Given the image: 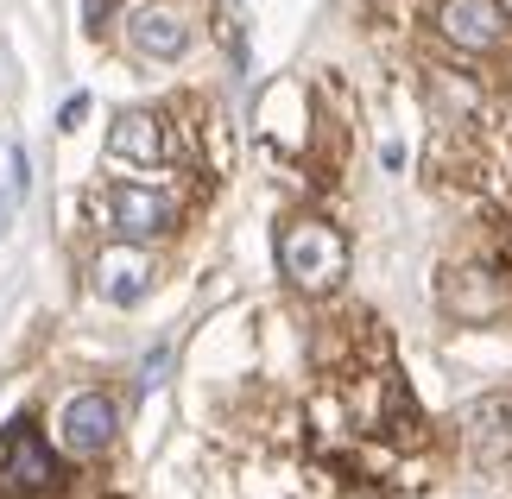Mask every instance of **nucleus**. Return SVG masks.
I'll use <instances>...</instances> for the list:
<instances>
[{"mask_svg":"<svg viewBox=\"0 0 512 499\" xmlns=\"http://www.w3.org/2000/svg\"><path fill=\"white\" fill-rule=\"evenodd\" d=\"M279 266L298 291H329L348 272V241L329 222H291L279 234Z\"/></svg>","mask_w":512,"mask_h":499,"instance_id":"f257e3e1","label":"nucleus"},{"mask_svg":"<svg viewBox=\"0 0 512 499\" xmlns=\"http://www.w3.org/2000/svg\"><path fill=\"white\" fill-rule=\"evenodd\" d=\"M171 196L165 190H146V184H114L108 190V228L121 234V241H159V234L171 228Z\"/></svg>","mask_w":512,"mask_h":499,"instance_id":"f03ea898","label":"nucleus"},{"mask_svg":"<svg viewBox=\"0 0 512 499\" xmlns=\"http://www.w3.org/2000/svg\"><path fill=\"white\" fill-rule=\"evenodd\" d=\"M0 481H7L13 493H45L57 481V462H51L45 436H38L32 424H13L7 436H0Z\"/></svg>","mask_w":512,"mask_h":499,"instance_id":"7ed1b4c3","label":"nucleus"},{"mask_svg":"<svg viewBox=\"0 0 512 499\" xmlns=\"http://www.w3.org/2000/svg\"><path fill=\"white\" fill-rule=\"evenodd\" d=\"M114 424H121V411H114V398L102 392H76L64 417H57V436H64L70 455H102L114 443Z\"/></svg>","mask_w":512,"mask_h":499,"instance_id":"20e7f679","label":"nucleus"},{"mask_svg":"<svg viewBox=\"0 0 512 499\" xmlns=\"http://www.w3.org/2000/svg\"><path fill=\"white\" fill-rule=\"evenodd\" d=\"M127 45L140 57H159V64H171V57L190 51V19L177 7H133L127 13Z\"/></svg>","mask_w":512,"mask_h":499,"instance_id":"39448f33","label":"nucleus"},{"mask_svg":"<svg viewBox=\"0 0 512 499\" xmlns=\"http://www.w3.org/2000/svg\"><path fill=\"white\" fill-rule=\"evenodd\" d=\"M437 26H443L449 45H462V51H494L506 19H500V0H443Z\"/></svg>","mask_w":512,"mask_h":499,"instance_id":"423d86ee","label":"nucleus"},{"mask_svg":"<svg viewBox=\"0 0 512 499\" xmlns=\"http://www.w3.org/2000/svg\"><path fill=\"white\" fill-rule=\"evenodd\" d=\"M108 152L114 158H127V165H159L165 158V127H159V114H146V108H133V114H121V121L108 127Z\"/></svg>","mask_w":512,"mask_h":499,"instance_id":"0eeeda50","label":"nucleus"},{"mask_svg":"<svg viewBox=\"0 0 512 499\" xmlns=\"http://www.w3.org/2000/svg\"><path fill=\"white\" fill-rule=\"evenodd\" d=\"M95 291H102L108 304H140V297L152 291V266L133 253V241L121 253H102V266H95Z\"/></svg>","mask_w":512,"mask_h":499,"instance_id":"6e6552de","label":"nucleus"},{"mask_svg":"<svg viewBox=\"0 0 512 499\" xmlns=\"http://www.w3.org/2000/svg\"><path fill=\"white\" fill-rule=\"evenodd\" d=\"M165 367H171V354H165V348H159V354H146V373H140V379H146V386H159Z\"/></svg>","mask_w":512,"mask_h":499,"instance_id":"1a4fd4ad","label":"nucleus"},{"mask_svg":"<svg viewBox=\"0 0 512 499\" xmlns=\"http://www.w3.org/2000/svg\"><path fill=\"white\" fill-rule=\"evenodd\" d=\"M83 108H89L83 95H70V102H64V114H57V127H76V121H83Z\"/></svg>","mask_w":512,"mask_h":499,"instance_id":"9d476101","label":"nucleus"},{"mask_svg":"<svg viewBox=\"0 0 512 499\" xmlns=\"http://www.w3.org/2000/svg\"><path fill=\"white\" fill-rule=\"evenodd\" d=\"M102 7H108V0H89V26H102Z\"/></svg>","mask_w":512,"mask_h":499,"instance_id":"9b49d317","label":"nucleus"},{"mask_svg":"<svg viewBox=\"0 0 512 499\" xmlns=\"http://www.w3.org/2000/svg\"><path fill=\"white\" fill-rule=\"evenodd\" d=\"M0 222H7V196H0Z\"/></svg>","mask_w":512,"mask_h":499,"instance_id":"f8f14e48","label":"nucleus"}]
</instances>
